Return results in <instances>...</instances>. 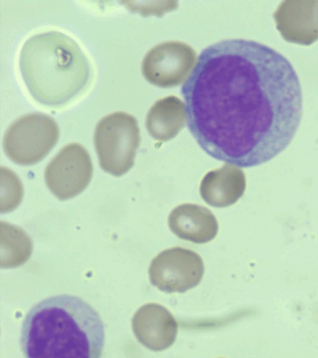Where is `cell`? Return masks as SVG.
Segmentation results:
<instances>
[{"instance_id": "1", "label": "cell", "mask_w": 318, "mask_h": 358, "mask_svg": "<svg viewBox=\"0 0 318 358\" xmlns=\"http://www.w3.org/2000/svg\"><path fill=\"white\" fill-rule=\"evenodd\" d=\"M188 127L208 155L248 168L294 138L303 114L300 80L266 45L227 39L203 50L182 86Z\"/></svg>"}, {"instance_id": "2", "label": "cell", "mask_w": 318, "mask_h": 358, "mask_svg": "<svg viewBox=\"0 0 318 358\" xmlns=\"http://www.w3.org/2000/svg\"><path fill=\"white\" fill-rule=\"evenodd\" d=\"M104 346L99 313L79 296L43 299L27 313L22 327L26 358H100Z\"/></svg>"}, {"instance_id": "3", "label": "cell", "mask_w": 318, "mask_h": 358, "mask_svg": "<svg viewBox=\"0 0 318 358\" xmlns=\"http://www.w3.org/2000/svg\"><path fill=\"white\" fill-rule=\"evenodd\" d=\"M19 67L33 99L51 108H63L76 99L93 77V67L78 42L58 31L27 39Z\"/></svg>"}, {"instance_id": "4", "label": "cell", "mask_w": 318, "mask_h": 358, "mask_svg": "<svg viewBox=\"0 0 318 358\" xmlns=\"http://www.w3.org/2000/svg\"><path fill=\"white\" fill-rule=\"evenodd\" d=\"M140 145L138 120L125 112L103 117L94 131V145L102 169L114 176L129 172Z\"/></svg>"}, {"instance_id": "5", "label": "cell", "mask_w": 318, "mask_h": 358, "mask_svg": "<svg viewBox=\"0 0 318 358\" xmlns=\"http://www.w3.org/2000/svg\"><path fill=\"white\" fill-rule=\"evenodd\" d=\"M59 138L57 123L48 115H24L5 133L3 148L8 158L19 165L37 164L55 148Z\"/></svg>"}, {"instance_id": "6", "label": "cell", "mask_w": 318, "mask_h": 358, "mask_svg": "<svg viewBox=\"0 0 318 358\" xmlns=\"http://www.w3.org/2000/svg\"><path fill=\"white\" fill-rule=\"evenodd\" d=\"M205 265L196 252L182 248L166 249L150 266L152 284L166 293H185L202 281Z\"/></svg>"}, {"instance_id": "7", "label": "cell", "mask_w": 318, "mask_h": 358, "mask_svg": "<svg viewBox=\"0 0 318 358\" xmlns=\"http://www.w3.org/2000/svg\"><path fill=\"white\" fill-rule=\"evenodd\" d=\"M94 168L88 151L80 144L63 148L45 171L47 187L61 201L80 194L90 184Z\"/></svg>"}, {"instance_id": "8", "label": "cell", "mask_w": 318, "mask_h": 358, "mask_svg": "<svg viewBox=\"0 0 318 358\" xmlns=\"http://www.w3.org/2000/svg\"><path fill=\"white\" fill-rule=\"evenodd\" d=\"M197 61L196 52L189 45L180 41L164 42L145 55L142 72L152 85L169 88L184 83Z\"/></svg>"}, {"instance_id": "9", "label": "cell", "mask_w": 318, "mask_h": 358, "mask_svg": "<svg viewBox=\"0 0 318 358\" xmlns=\"http://www.w3.org/2000/svg\"><path fill=\"white\" fill-rule=\"evenodd\" d=\"M284 41L308 46L318 41V1L286 0L273 13Z\"/></svg>"}, {"instance_id": "10", "label": "cell", "mask_w": 318, "mask_h": 358, "mask_svg": "<svg viewBox=\"0 0 318 358\" xmlns=\"http://www.w3.org/2000/svg\"><path fill=\"white\" fill-rule=\"evenodd\" d=\"M132 327L139 343L150 351H164L177 340L178 322L160 304L147 303L139 308L133 315Z\"/></svg>"}, {"instance_id": "11", "label": "cell", "mask_w": 318, "mask_h": 358, "mask_svg": "<svg viewBox=\"0 0 318 358\" xmlns=\"http://www.w3.org/2000/svg\"><path fill=\"white\" fill-rule=\"evenodd\" d=\"M247 189L244 171L227 164L203 176L200 186L203 200L210 206L226 208L237 203Z\"/></svg>"}, {"instance_id": "12", "label": "cell", "mask_w": 318, "mask_h": 358, "mask_svg": "<svg viewBox=\"0 0 318 358\" xmlns=\"http://www.w3.org/2000/svg\"><path fill=\"white\" fill-rule=\"evenodd\" d=\"M168 225L180 239L200 245L211 242L219 232V222L213 213L194 203L175 207L170 213Z\"/></svg>"}, {"instance_id": "13", "label": "cell", "mask_w": 318, "mask_h": 358, "mask_svg": "<svg viewBox=\"0 0 318 358\" xmlns=\"http://www.w3.org/2000/svg\"><path fill=\"white\" fill-rule=\"evenodd\" d=\"M187 116L185 103L180 98L174 95L161 98L152 106L147 115V130L157 141H168L182 130Z\"/></svg>"}, {"instance_id": "14", "label": "cell", "mask_w": 318, "mask_h": 358, "mask_svg": "<svg viewBox=\"0 0 318 358\" xmlns=\"http://www.w3.org/2000/svg\"><path fill=\"white\" fill-rule=\"evenodd\" d=\"M6 224L8 232L2 229V231L6 232L8 240L2 237V241L7 242V248H2V268L17 267L24 264L31 256L32 242L29 237L24 234L21 229L16 228L15 237V227Z\"/></svg>"}]
</instances>
